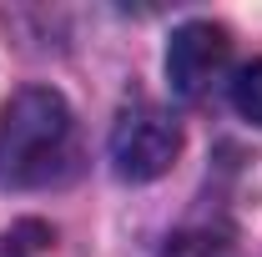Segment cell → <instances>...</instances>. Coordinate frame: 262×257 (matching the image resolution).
I'll return each instance as SVG.
<instances>
[{
    "instance_id": "obj_5",
    "label": "cell",
    "mask_w": 262,
    "mask_h": 257,
    "mask_svg": "<svg viewBox=\"0 0 262 257\" xmlns=\"http://www.w3.org/2000/svg\"><path fill=\"white\" fill-rule=\"evenodd\" d=\"M166 257H227V247H222V237H177Z\"/></svg>"
},
{
    "instance_id": "obj_3",
    "label": "cell",
    "mask_w": 262,
    "mask_h": 257,
    "mask_svg": "<svg viewBox=\"0 0 262 257\" xmlns=\"http://www.w3.org/2000/svg\"><path fill=\"white\" fill-rule=\"evenodd\" d=\"M227 56H232V35L222 26H212V20L182 26L171 35V46H166V81H171V91L177 96H202L222 76Z\"/></svg>"
},
{
    "instance_id": "obj_1",
    "label": "cell",
    "mask_w": 262,
    "mask_h": 257,
    "mask_svg": "<svg viewBox=\"0 0 262 257\" xmlns=\"http://www.w3.org/2000/svg\"><path fill=\"white\" fill-rule=\"evenodd\" d=\"M76 116L61 91L26 86L0 106V182L5 187H56L76 172Z\"/></svg>"
},
{
    "instance_id": "obj_2",
    "label": "cell",
    "mask_w": 262,
    "mask_h": 257,
    "mask_svg": "<svg viewBox=\"0 0 262 257\" xmlns=\"http://www.w3.org/2000/svg\"><path fill=\"white\" fill-rule=\"evenodd\" d=\"M182 157V126L157 101H131L111 126V161L126 182H157Z\"/></svg>"
},
{
    "instance_id": "obj_4",
    "label": "cell",
    "mask_w": 262,
    "mask_h": 257,
    "mask_svg": "<svg viewBox=\"0 0 262 257\" xmlns=\"http://www.w3.org/2000/svg\"><path fill=\"white\" fill-rule=\"evenodd\" d=\"M232 106H237L242 121L262 126V61H252V66L237 71V81H232Z\"/></svg>"
}]
</instances>
